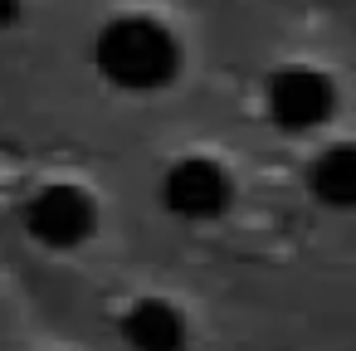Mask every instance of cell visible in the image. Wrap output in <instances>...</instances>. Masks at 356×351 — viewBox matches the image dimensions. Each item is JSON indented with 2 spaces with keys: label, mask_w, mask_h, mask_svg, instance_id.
<instances>
[{
  "label": "cell",
  "mask_w": 356,
  "mask_h": 351,
  "mask_svg": "<svg viewBox=\"0 0 356 351\" xmlns=\"http://www.w3.org/2000/svg\"><path fill=\"white\" fill-rule=\"evenodd\" d=\"M181 64H186V49L161 15L122 10L103 20L93 35V69L118 93H132V98L166 93L181 79Z\"/></svg>",
  "instance_id": "1"
},
{
  "label": "cell",
  "mask_w": 356,
  "mask_h": 351,
  "mask_svg": "<svg viewBox=\"0 0 356 351\" xmlns=\"http://www.w3.org/2000/svg\"><path fill=\"white\" fill-rule=\"evenodd\" d=\"M302 186L317 210L356 215V142H327L302 166Z\"/></svg>",
  "instance_id": "5"
},
{
  "label": "cell",
  "mask_w": 356,
  "mask_h": 351,
  "mask_svg": "<svg viewBox=\"0 0 356 351\" xmlns=\"http://www.w3.org/2000/svg\"><path fill=\"white\" fill-rule=\"evenodd\" d=\"M20 15H25L20 0H0V30H15V25H20Z\"/></svg>",
  "instance_id": "6"
},
{
  "label": "cell",
  "mask_w": 356,
  "mask_h": 351,
  "mask_svg": "<svg viewBox=\"0 0 356 351\" xmlns=\"http://www.w3.org/2000/svg\"><path fill=\"white\" fill-rule=\"evenodd\" d=\"M156 200H161V210H166L176 225L205 229V225H220V220L234 210L239 181H234V171H229L220 156H210V152H186V156L166 161V171H161V181H156Z\"/></svg>",
  "instance_id": "3"
},
{
  "label": "cell",
  "mask_w": 356,
  "mask_h": 351,
  "mask_svg": "<svg viewBox=\"0 0 356 351\" xmlns=\"http://www.w3.org/2000/svg\"><path fill=\"white\" fill-rule=\"evenodd\" d=\"M337 83L327 69L312 64H283L264 79V117L283 132V137H312L337 117Z\"/></svg>",
  "instance_id": "4"
},
{
  "label": "cell",
  "mask_w": 356,
  "mask_h": 351,
  "mask_svg": "<svg viewBox=\"0 0 356 351\" xmlns=\"http://www.w3.org/2000/svg\"><path fill=\"white\" fill-rule=\"evenodd\" d=\"M98 225H103V205L88 186L79 181H44L25 195L20 205V229L35 249L44 254H79L98 239Z\"/></svg>",
  "instance_id": "2"
}]
</instances>
